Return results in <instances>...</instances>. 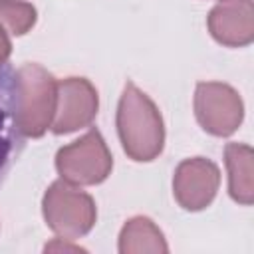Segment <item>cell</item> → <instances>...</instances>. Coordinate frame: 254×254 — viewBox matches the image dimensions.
Wrapping results in <instances>:
<instances>
[{
	"instance_id": "obj_1",
	"label": "cell",
	"mask_w": 254,
	"mask_h": 254,
	"mask_svg": "<svg viewBox=\"0 0 254 254\" xmlns=\"http://www.w3.org/2000/svg\"><path fill=\"white\" fill-rule=\"evenodd\" d=\"M117 133L123 151L139 163L153 161L165 145V125L157 105L135 83H125L117 107Z\"/></svg>"
},
{
	"instance_id": "obj_2",
	"label": "cell",
	"mask_w": 254,
	"mask_h": 254,
	"mask_svg": "<svg viewBox=\"0 0 254 254\" xmlns=\"http://www.w3.org/2000/svg\"><path fill=\"white\" fill-rule=\"evenodd\" d=\"M18 119L24 137H42L54 121L58 81L40 64H24L18 71Z\"/></svg>"
},
{
	"instance_id": "obj_3",
	"label": "cell",
	"mask_w": 254,
	"mask_h": 254,
	"mask_svg": "<svg viewBox=\"0 0 254 254\" xmlns=\"http://www.w3.org/2000/svg\"><path fill=\"white\" fill-rule=\"evenodd\" d=\"M42 212L46 224L64 240L85 236L97 220L95 200L67 181L50 185L42 198Z\"/></svg>"
},
{
	"instance_id": "obj_4",
	"label": "cell",
	"mask_w": 254,
	"mask_h": 254,
	"mask_svg": "<svg viewBox=\"0 0 254 254\" xmlns=\"http://www.w3.org/2000/svg\"><path fill=\"white\" fill-rule=\"evenodd\" d=\"M60 177L71 185H99L111 169L113 157L97 129H89L83 137L62 147L56 155Z\"/></svg>"
},
{
	"instance_id": "obj_5",
	"label": "cell",
	"mask_w": 254,
	"mask_h": 254,
	"mask_svg": "<svg viewBox=\"0 0 254 254\" xmlns=\"http://www.w3.org/2000/svg\"><path fill=\"white\" fill-rule=\"evenodd\" d=\"M194 115L214 137L232 135L244 119V103L236 89L220 81H202L194 91Z\"/></svg>"
},
{
	"instance_id": "obj_6",
	"label": "cell",
	"mask_w": 254,
	"mask_h": 254,
	"mask_svg": "<svg viewBox=\"0 0 254 254\" xmlns=\"http://www.w3.org/2000/svg\"><path fill=\"white\" fill-rule=\"evenodd\" d=\"M99 107L97 89L85 77H65L58 81V103L52 121V131L56 135L73 133L87 127Z\"/></svg>"
},
{
	"instance_id": "obj_7",
	"label": "cell",
	"mask_w": 254,
	"mask_h": 254,
	"mask_svg": "<svg viewBox=\"0 0 254 254\" xmlns=\"http://www.w3.org/2000/svg\"><path fill=\"white\" fill-rule=\"evenodd\" d=\"M218 185H220V171L212 161L204 157L185 159L175 171L173 194L175 200L185 210L196 212L212 202Z\"/></svg>"
},
{
	"instance_id": "obj_8",
	"label": "cell",
	"mask_w": 254,
	"mask_h": 254,
	"mask_svg": "<svg viewBox=\"0 0 254 254\" xmlns=\"http://www.w3.org/2000/svg\"><path fill=\"white\" fill-rule=\"evenodd\" d=\"M24 139L18 119V77L4 64L0 65V183L20 157Z\"/></svg>"
},
{
	"instance_id": "obj_9",
	"label": "cell",
	"mask_w": 254,
	"mask_h": 254,
	"mask_svg": "<svg viewBox=\"0 0 254 254\" xmlns=\"http://www.w3.org/2000/svg\"><path fill=\"white\" fill-rule=\"evenodd\" d=\"M210 36L228 48H242L254 40L252 0H220L206 18Z\"/></svg>"
},
{
	"instance_id": "obj_10",
	"label": "cell",
	"mask_w": 254,
	"mask_h": 254,
	"mask_svg": "<svg viewBox=\"0 0 254 254\" xmlns=\"http://www.w3.org/2000/svg\"><path fill=\"white\" fill-rule=\"evenodd\" d=\"M230 196L248 206L254 200V153L244 143H228L224 149Z\"/></svg>"
},
{
	"instance_id": "obj_11",
	"label": "cell",
	"mask_w": 254,
	"mask_h": 254,
	"mask_svg": "<svg viewBox=\"0 0 254 254\" xmlns=\"http://www.w3.org/2000/svg\"><path fill=\"white\" fill-rule=\"evenodd\" d=\"M119 252L121 254H163L169 252L167 240L159 226L147 216H133L125 222L119 234Z\"/></svg>"
},
{
	"instance_id": "obj_12",
	"label": "cell",
	"mask_w": 254,
	"mask_h": 254,
	"mask_svg": "<svg viewBox=\"0 0 254 254\" xmlns=\"http://www.w3.org/2000/svg\"><path fill=\"white\" fill-rule=\"evenodd\" d=\"M38 12L32 4L20 0H0V20L6 24L10 34L24 36L36 24Z\"/></svg>"
},
{
	"instance_id": "obj_13",
	"label": "cell",
	"mask_w": 254,
	"mask_h": 254,
	"mask_svg": "<svg viewBox=\"0 0 254 254\" xmlns=\"http://www.w3.org/2000/svg\"><path fill=\"white\" fill-rule=\"evenodd\" d=\"M8 28L6 24L0 20V65H4L12 54V42H10V36H8Z\"/></svg>"
},
{
	"instance_id": "obj_14",
	"label": "cell",
	"mask_w": 254,
	"mask_h": 254,
	"mask_svg": "<svg viewBox=\"0 0 254 254\" xmlns=\"http://www.w3.org/2000/svg\"><path fill=\"white\" fill-rule=\"evenodd\" d=\"M46 250H71V252H83L81 246H75V244H65L64 238H56V242L48 244Z\"/></svg>"
}]
</instances>
